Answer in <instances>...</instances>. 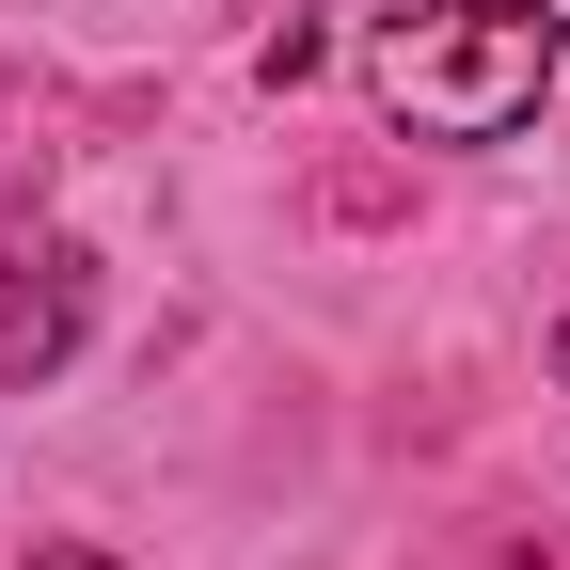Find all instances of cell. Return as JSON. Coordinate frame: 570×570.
Returning <instances> with one entry per match:
<instances>
[{
    "label": "cell",
    "instance_id": "1",
    "mask_svg": "<svg viewBox=\"0 0 570 570\" xmlns=\"http://www.w3.org/2000/svg\"><path fill=\"white\" fill-rule=\"evenodd\" d=\"M365 80H381V111L412 142H508L539 111V80H554V32L523 0H396Z\"/></svg>",
    "mask_w": 570,
    "mask_h": 570
},
{
    "label": "cell",
    "instance_id": "5",
    "mask_svg": "<svg viewBox=\"0 0 570 570\" xmlns=\"http://www.w3.org/2000/svg\"><path fill=\"white\" fill-rule=\"evenodd\" d=\"M32 570H111V554H80V539H63V554H32Z\"/></svg>",
    "mask_w": 570,
    "mask_h": 570
},
{
    "label": "cell",
    "instance_id": "3",
    "mask_svg": "<svg viewBox=\"0 0 570 570\" xmlns=\"http://www.w3.org/2000/svg\"><path fill=\"white\" fill-rule=\"evenodd\" d=\"M32 175H48V127H32V96H0V223L32 206Z\"/></svg>",
    "mask_w": 570,
    "mask_h": 570
},
{
    "label": "cell",
    "instance_id": "4",
    "mask_svg": "<svg viewBox=\"0 0 570 570\" xmlns=\"http://www.w3.org/2000/svg\"><path fill=\"white\" fill-rule=\"evenodd\" d=\"M523 17H539V32H554V48H570V0H523Z\"/></svg>",
    "mask_w": 570,
    "mask_h": 570
},
{
    "label": "cell",
    "instance_id": "2",
    "mask_svg": "<svg viewBox=\"0 0 570 570\" xmlns=\"http://www.w3.org/2000/svg\"><path fill=\"white\" fill-rule=\"evenodd\" d=\"M63 348H80V254L0 223V381H48Z\"/></svg>",
    "mask_w": 570,
    "mask_h": 570
}]
</instances>
